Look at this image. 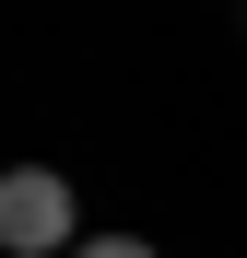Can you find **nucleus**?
Returning <instances> with one entry per match:
<instances>
[{"label":"nucleus","mask_w":247,"mask_h":258,"mask_svg":"<svg viewBox=\"0 0 247 258\" xmlns=\"http://www.w3.org/2000/svg\"><path fill=\"white\" fill-rule=\"evenodd\" d=\"M82 235V188L59 164H0V258H71Z\"/></svg>","instance_id":"nucleus-1"},{"label":"nucleus","mask_w":247,"mask_h":258,"mask_svg":"<svg viewBox=\"0 0 247 258\" xmlns=\"http://www.w3.org/2000/svg\"><path fill=\"white\" fill-rule=\"evenodd\" d=\"M71 258H165L153 235H71Z\"/></svg>","instance_id":"nucleus-2"}]
</instances>
